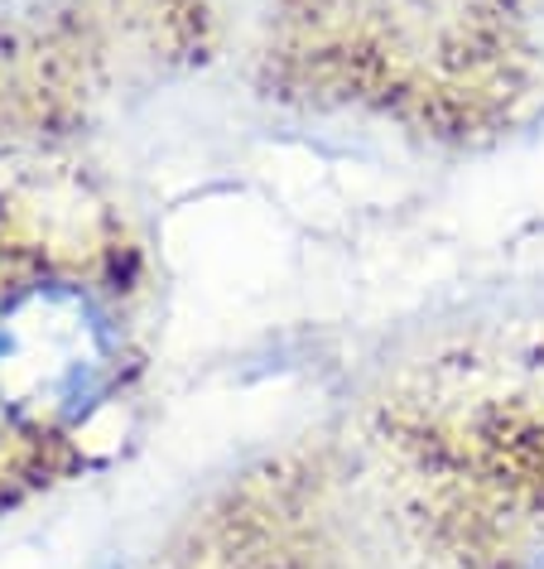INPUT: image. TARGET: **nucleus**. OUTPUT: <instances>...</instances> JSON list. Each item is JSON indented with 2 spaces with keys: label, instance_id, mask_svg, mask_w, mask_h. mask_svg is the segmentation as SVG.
Returning <instances> with one entry per match:
<instances>
[{
  "label": "nucleus",
  "instance_id": "1",
  "mask_svg": "<svg viewBox=\"0 0 544 569\" xmlns=\"http://www.w3.org/2000/svg\"><path fill=\"white\" fill-rule=\"evenodd\" d=\"M111 333L78 290H30L0 315V401L30 420H63L102 391Z\"/></svg>",
  "mask_w": 544,
  "mask_h": 569
},
{
  "label": "nucleus",
  "instance_id": "2",
  "mask_svg": "<svg viewBox=\"0 0 544 569\" xmlns=\"http://www.w3.org/2000/svg\"><path fill=\"white\" fill-rule=\"evenodd\" d=\"M530 569H544V555H540V560H535V565H530Z\"/></svg>",
  "mask_w": 544,
  "mask_h": 569
}]
</instances>
